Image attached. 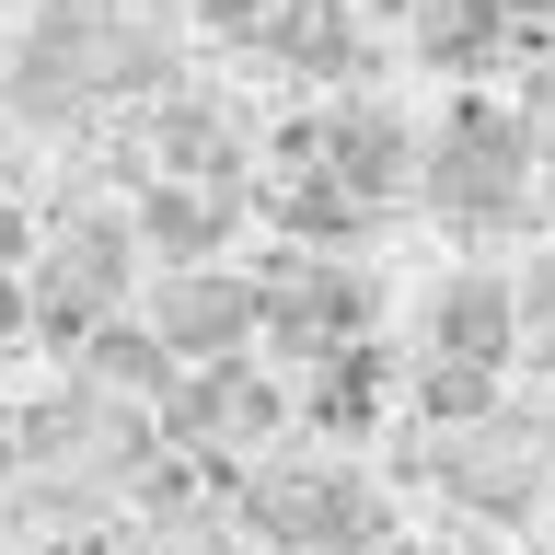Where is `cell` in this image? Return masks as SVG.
<instances>
[{
	"label": "cell",
	"instance_id": "9c48e42d",
	"mask_svg": "<svg viewBox=\"0 0 555 555\" xmlns=\"http://www.w3.org/2000/svg\"><path fill=\"white\" fill-rule=\"evenodd\" d=\"M185 371L151 324H104L93 312V336H81V382H104V393H163V382Z\"/></svg>",
	"mask_w": 555,
	"mask_h": 555
},
{
	"label": "cell",
	"instance_id": "277c9868",
	"mask_svg": "<svg viewBox=\"0 0 555 555\" xmlns=\"http://www.w3.org/2000/svg\"><path fill=\"white\" fill-rule=\"evenodd\" d=\"M428 336H440V359H463V371H509L520 359V289L486 278V267H463L440 289V312H428Z\"/></svg>",
	"mask_w": 555,
	"mask_h": 555
},
{
	"label": "cell",
	"instance_id": "e0dca14e",
	"mask_svg": "<svg viewBox=\"0 0 555 555\" xmlns=\"http://www.w3.org/2000/svg\"><path fill=\"white\" fill-rule=\"evenodd\" d=\"M382 555H440V544H382Z\"/></svg>",
	"mask_w": 555,
	"mask_h": 555
},
{
	"label": "cell",
	"instance_id": "7a4b0ae2",
	"mask_svg": "<svg viewBox=\"0 0 555 555\" xmlns=\"http://www.w3.org/2000/svg\"><path fill=\"white\" fill-rule=\"evenodd\" d=\"M255 324H267V301H255V278H232L220 255L151 278V336H163L173 359H243Z\"/></svg>",
	"mask_w": 555,
	"mask_h": 555
},
{
	"label": "cell",
	"instance_id": "ac0fdd59",
	"mask_svg": "<svg viewBox=\"0 0 555 555\" xmlns=\"http://www.w3.org/2000/svg\"><path fill=\"white\" fill-rule=\"evenodd\" d=\"M509 12H555V0H509Z\"/></svg>",
	"mask_w": 555,
	"mask_h": 555
},
{
	"label": "cell",
	"instance_id": "9a60e30c",
	"mask_svg": "<svg viewBox=\"0 0 555 555\" xmlns=\"http://www.w3.org/2000/svg\"><path fill=\"white\" fill-rule=\"evenodd\" d=\"M532 104H544V116H555V59H544V69H532Z\"/></svg>",
	"mask_w": 555,
	"mask_h": 555
},
{
	"label": "cell",
	"instance_id": "3957f363",
	"mask_svg": "<svg viewBox=\"0 0 555 555\" xmlns=\"http://www.w3.org/2000/svg\"><path fill=\"white\" fill-rule=\"evenodd\" d=\"M255 301H267L278 347H347L371 324V278H347V267H267Z\"/></svg>",
	"mask_w": 555,
	"mask_h": 555
},
{
	"label": "cell",
	"instance_id": "5b68a950",
	"mask_svg": "<svg viewBox=\"0 0 555 555\" xmlns=\"http://www.w3.org/2000/svg\"><path fill=\"white\" fill-rule=\"evenodd\" d=\"M312 151H324V173H336L359 208H382L393 185H416V151H405V128L393 116H371V104H336L324 128H301Z\"/></svg>",
	"mask_w": 555,
	"mask_h": 555
},
{
	"label": "cell",
	"instance_id": "6da1fadb",
	"mask_svg": "<svg viewBox=\"0 0 555 555\" xmlns=\"http://www.w3.org/2000/svg\"><path fill=\"white\" fill-rule=\"evenodd\" d=\"M416 185H428L463 232L509 220L520 185H532V116H509L498 93H451V128H440V151H428V173H416Z\"/></svg>",
	"mask_w": 555,
	"mask_h": 555
},
{
	"label": "cell",
	"instance_id": "30bf717a",
	"mask_svg": "<svg viewBox=\"0 0 555 555\" xmlns=\"http://www.w3.org/2000/svg\"><path fill=\"white\" fill-rule=\"evenodd\" d=\"M359 220H371V208L347 197V185H336V173H324V163H312L301 185H278V232H301V243H347V232H359Z\"/></svg>",
	"mask_w": 555,
	"mask_h": 555
},
{
	"label": "cell",
	"instance_id": "7c38bea8",
	"mask_svg": "<svg viewBox=\"0 0 555 555\" xmlns=\"http://www.w3.org/2000/svg\"><path fill=\"white\" fill-rule=\"evenodd\" d=\"M486 405H498V371H463V359L428 371V416H486Z\"/></svg>",
	"mask_w": 555,
	"mask_h": 555
},
{
	"label": "cell",
	"instance_id": "8fae6325",
	"mask_svg": "<svg viewBox=\"0 0 555 555\" xmlns=\"http://www.w3.org/2000/svg\"><path fill=\"white\" fill-rule=\"evenodd\" d=\"M382 347H324V393H312V416H324V428H359V416L382 405Z\"/></svg>",
	"mask_w": 555,
	"mask_h": 555
},
{
	"label": "cell",
	"instance_id": "8992f818",
	"mask_svg": "<svg viewBox=\"0 0 555 555\" xmlns=\"http://www.w3.org/2000/svg\"><path fill=\"white\" fill-rule=\"evenodd\" d=\"M139 243L163 255V267H197L232 243V185L220 173H163L151 197H139Z\"/></svg>",
	"mask_w": 555,
	"mask_h": 555
},
{
	"label": "cell",
	"instance_id": "52a82bcc",
	"mask_svg": "<svg viewBox=\"0 0 555 555\" xmlns=\"http://www.w3.org/2000/svg\"><path fill=\"white\" fill-rule=\"evenodd\" d=\"M509 35H520L509 0H428V12H416V59L440 69V81H475V69H498Z\"/></svg>",
	"mask_w": 555,
	"mask_h": 555
},
{
	"label": "cell",
	"instance_id": "5bb4252c",
	"mask_svg": "<svg viewBox=\"0 0 555 555\" xmlns=\"http://www.w3.org/2000/svg\"><path fill=\"white\" fill-rule=\"evenodd\" d=\"M24 312H35V301H24V278L0 267V336H24Z\"/></svg>",
	"mask_w": 555,
	"mask_h": 555
},
{
	"label": "cell",
	"instance_id": "4fadbf2b",
	"mask_svg": "<svg viewBox=\"0 0 555 555\" xmlns=\"http://www.w3.org/2000/svg\"><path fill=\"white\" fill-rule=\"evenodd\" d=\"M197 24H220V35H243V24H267V0H185Z\"/></svg>",
	"mask_w": 555,
	"mask_h": 555
},
{
	"label": "cell",
	"instance_id": "2e32d148",
	"mask_svg": "<svg viewBox=\"0 0 555 555\" xmlns=\"http://www.w3.org/2000/svg\"><path fill=\"white\" fill-rule=\"evenodd\" d=\"M59 12H69V24H81V12H116V0H59Z\"/></svg>",
	"mask_w": 555,
	"mask_h": 555
},
{
	"label": "cell",
	"instance_id": "ba28073f",
	"mask_svg": "<svg viewBox=\"0 0 555 555\" xmlns=\"http://www.w3.org/2000/svg\"><path fill=\"white\" fill-rule=\"evenodd\" d=\"M128 243H139V220H93V232H59V255H47V289H59V301H81V312H104L116 289H128Z\"/></svg>",
	"mask_w": 555,
	"mask_h": 555
}]
</instances>
